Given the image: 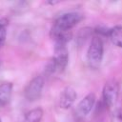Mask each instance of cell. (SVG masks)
Returning a JSON list of instances; mask_svg holds the SVG:
<instances>
[{
  "label": "cell",
  "instance_id": "obj_8",
  "mask_svg": "<svg viewBox=\"0 0 122 122\" xmlns=\"http://www.w3.org/2000/svg\"><path fill=\"white\" fill-rule=\"evenodd\" d=\"M12 83L10 82H3L0 84V106H7L11 98L12 92Z\"/></svg>",
  "mask_w": 122,
  "mask_h": 122
},
{
  "label": "cell",
  "instance_id": "obj_13",
  "mask_svg": "<svg viewBox=\"0 0 122 122\" xmlns=\"http://www.w3.org/2000/svg\"><path fill=\"white\" fill-rule=\"evenodd\" d=\"M0 122H2V118H1V116H0Z\"/></svg>",
  "mask_w": 122,
  "mask_h": 122
},
{
  "label": "cell",
  "instance_id": "obj_6",
  "mask_svg": "<svg viewBox=\"0 0 122 122\" xmlns=\"http://www.w3.org/2000/svg\"><path fill=\"white\" fill-rule=\"evenodd\" d=\"M77 97L76 92L72 87H67L60 94V107L62 109H69L72 106Z\"/></svg>",
  "mask_w": 122,
  "mask_h": 122
},
{
  "label": "cell",
  "instance_id": "obj_9",
  "mask_svg": "<svg viewBox=\"0 0 122 122\" xmlns=\"http://www.w3.org/2000/svg\"><path fill=\"white\" fill-rule=\"evenodd\" d=\"M43 117V110L41 108H35L29 111L24 117V122H40Z\"/></svg>",
  "mask_w": 122,
  "mask_h": 122
},
{
  "label": "cell",
  "instance_id": "obj_3",
  "mask_svg": "<svg viewBox=\"0 0 122 122\" xmlns=\"http://www.w3.org/2000/svg\"><path fill=\"white\" fill-rule=\"evenodd\" d=\"M44 77L41 75L35 76L33 77L27 85V87L25 88V97L28 101L33 102L36 101L37 99L40 98L41 94H42V91L44 88Z\"/></svg>",
  "mask_w": 122,
  "mask_h": 122
},
{
  "label": "cell",
  "instance_id": "obj_4",
  "mask_svg": "<svg viewBox=\"0 0 122 122\" xmlns=\"http://www.w3.org/2000/svg\"><path fill=\"white\" fill-rule=\"evenodd\" d=\"M82 20V15L78 12H68L60 17H58L53 25V28L63 30H70L73 28L76 24H78Z\"/></svg>",
  "mask_w": 122,
  "mask_h": 122
},
{
  "label": "cell",
  "instance_id": "obj_5",
  "mask_svg": "<svg viewBox=\"0 0 122 122\" xmlns=\"http://www.w3.org/2000/svg\"><path fill=\"white\" fill-rule=\"evenodd\" d=\"M119 93V86L115 81H109L103 88V100L106 106L112 107L117 100Z\"/></svg>",
  "mask_w": 122,
  "mask_h": 122
},
{
  "label": "cell",
  "instance_id": "obj_11",
  "mask_svg": "<svg viewBox=\"0 0 122 122\" xmlns=\"http://www.w3.org/2000/svg\"><path fill=\"white\" fill-rule=\"evenodd\" d=\"M9 21L7 18H0V42L3 43L5 41L7 35V27Z\"/></svg>",
  "mask_w": 122,
  "mask_h": 122
},
{
  "label": "cell",
  "instance_id": "obj_1",
  "mask_svg": "<svg viewBox=\"0 0 122 122\" xmlns=\"http://www.w3.org/2000/svg\"><path fill=\"white\" fill-rule=\"evenodd\" d=\"M67 64H68V51L65 45H56L55 54L47 64L45 72L46 74L51 75L55 72L63 71Z\"/></svg>",
  "mask_w": 122,
  "mask_h": 122
},
{
  "label": "cell",
  "instance_id": "obj_7",
  "mask_svg": "<svg viewBox=\"0 0 122 122\" xmlns=\"http://www.w3.org/2000/svg\"><path fill=\"white\" fill-rule=\"evenodd\" d=\"M94 103H95V95L93 93H89L79 102L78 107H77L78 112L82 116L88 115L91 112V111L92 110Z\"/></svg>",
  "mask_w": 122,
  "mask_h": 122
},
{
  "label": "cell",
  "instance_id": "obj_2",
  "mask_svg": "<svg viewBox=\"0 0 122 122\" xmlns=\"http://www.w3.org/2000/svg\"><path fill=\"white\" fill-rule=\"evenodd\" d=\"M104 53V47L103 42L100 37L94 36L90 44L88 50V61L92 67H98L102 61Z\"/></svg>",
  "mask_w": 122,
  "mask_h": 122
},
{
  "label": "cell",
  "instance_id": "obj_10",
  "mask_svg": "<svg viewBox=\"0 0 122 122\" xmlns=\"http://www.w3.org/2000/svg\"><path fill=\"white\" fill-rule=\"evenodd\" d=\"M109 36L115 46L122 48V27H115L109 31Z\"/></svg>",
  "mask_w": 122,
  "mask_h": 122
},
{
  "label": "cell",
  "instance_id": "obj_12",
  "mask_svg": "<svg viewBox=\"0 0 122 122\" xmlns=\"http://www.w3.org/2000/svg\"><path fill=\"white\" fill-rule=\"evenodd\" d=\"M2 44H3V43H1V42H0V48H1V46H2Z\"/></svg>",
  "mask_w": 122,
  "mask_h": 122
}]
</instances>
